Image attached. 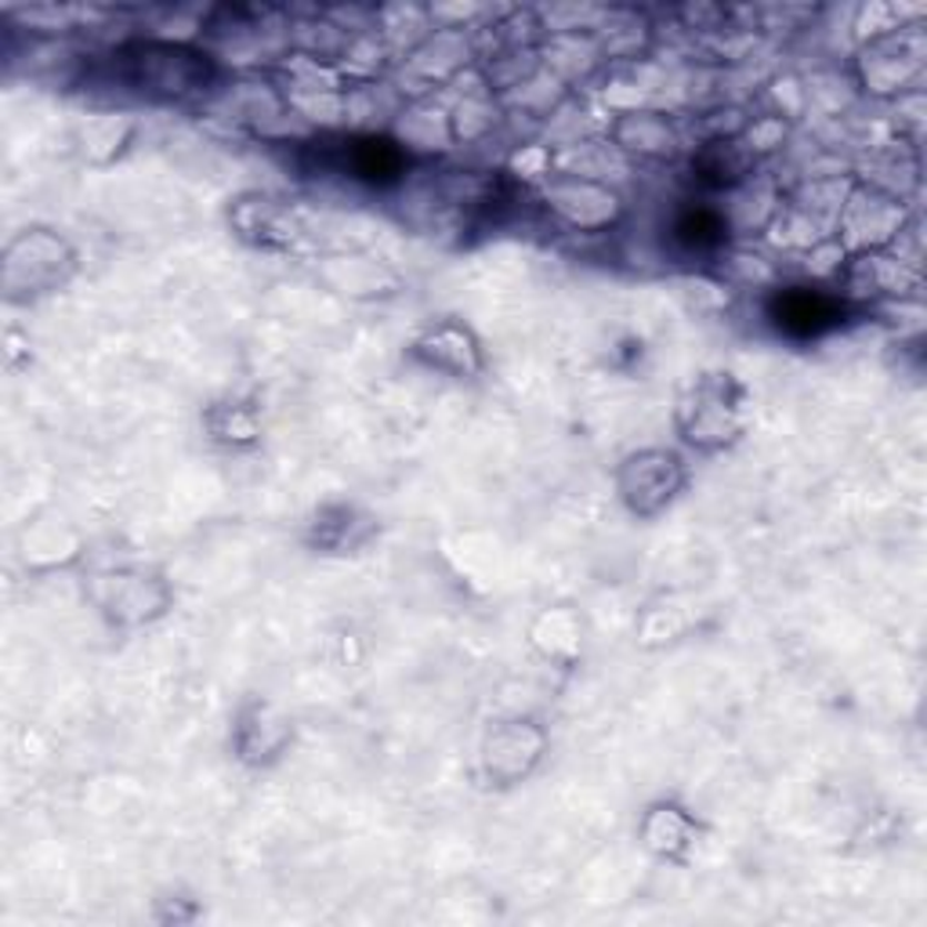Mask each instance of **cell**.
<instances>
[{"label": "cell", "mask_w": 927, "mask_h": 927, "mask_svg": "<svg viewBox=\"0 0 927 927\" xmlns=\"http://www.w3.org/2000/svg\"><path fill=\"white\" fill-rule=\"evenodd\" d=\"M776 320L783 330H790L797 337H815L826 326L837 323V304L819 290H786L779 298Z\"/></svg>", "instance_id": "cell-1"}, {"label": "cell", "mask_w": 927, "mask_h": 927, "mask_svg": "<svg viewBox=\"0 0 927 927\" xmlns=\"http://www.w3.org/2000/svg\"><path fill=\"white\" fill-rule=\"evenodd\" d=\"M352 168L359 178H370V182H389L399 171V152L389 142H359L355 145V160Z\"/></svg>", "instance_id": "cell-2"}, {"label": "cell", "mask_w": 927, "mask_h": 927, "mask_svg": "<svg viewBox=\"0 0 927 927\" xmlns=\"http://www.w3.org/2000/svg\"><path fill=\"white\" fill-rule=\"evenodd\" d=\"M677 232H682L692 246H711L722 240V221H717L711 211H696L677 225Z\"/></svg>", "instance_id": "cell-3"}]
</instances>
